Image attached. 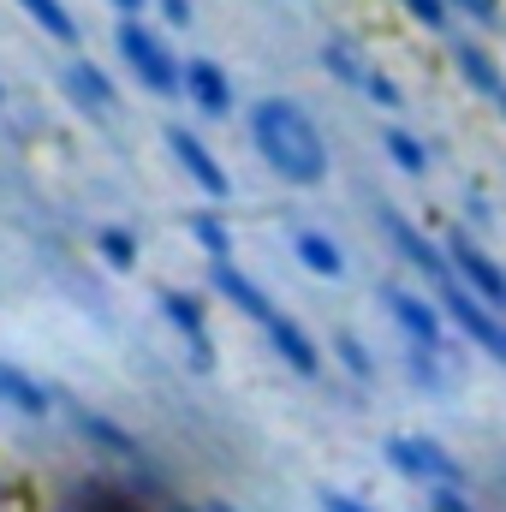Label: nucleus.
<instances>
[{"instance_id": "obj_1", "label": "nucleus", "mask_w": 506, "mask_h": 512, "mask_svg": "<svg viewBox=\"0 0 506 512\" xmlns=\"http://www.w3.org/2000/svg\"><path fill=\"white\" fill-rule=\"evenodd\" d=\"M256 155L286 179V185H322L328 179V137L322 126L292 102V96H262L251 108Z\"/></svg>"}, {"instance_id": "obj_2", "label": "nucleus", "mask_w": 506, "mask_h": 512, "mask_svg": "<svg viewBox=\"0 0 506 512\" xmlns=\"http://www.w3.org/2000/svg\"><path fill=\"white\" fill-rule=\"evenodd\" d=\"M209 286H215V292H221L233 310H245L256 328L268 334V346L280 352V364H292L298 376H316V370H322V352H316V340H310V334H304V328H298V322H292V316H286V310H280L268 292H262V286H256L239 262H209Z\"/></svg>"}, {"instance_id": "obj_3", "label": "nucleus", "mask_w": 506, "mask_h": 512, "mask_svg": "<svg viewBox=\"0 0 506 512\" xmlns=\"http://www.w3.org/2000/svg\"><path fill=\"white\" fill-rule=\"evenodd\" d=\"M381 304H387V316H393V328L405 334V346H411L417 364H429V358L447 346V310H441L429 292L393 280V286H381Z\"/></svg>"}, {"instance_id": "obj_4", "label": "nucleus", "mask_w": 506, "mask_h": 512, "mask_svg": "<svg viewBox=\"0 0 506 512\" xmlns=\"http://www.w3.org/2000/svg\"><path fill=\"white\" fill-rule=\"evenodd\" d=\"M381 453H387V465H393L399 477H411L423 495H435V489H465V465H459L435 435H387Z\"/></svg>"}, {"instance_id": "obj_5", "label": "nucleus", "mask_w": 506, "mask_h": 512, "mask_svg": "<svg viewBox=\"0 0 506 512\" xmlns=\"http://www.w3.org/2000/svg\"><path fill=\"white\" fill-rule=\"evenodd\" d=\"M114 42H120V60L131 66V78L143 84V90H155V96H173V90H185V60H173V48L149 30V24H137L126 18L120 30H114Z\"/></svg>"}, {"instance_id": "obj_6", "label": "nucleus", "mask_w": 506, "mask_h": 512, "mask_svg": "<svg viewBox=\"0 0 506 512\" xmlns=\"http://www.w3.org/2000/svg\"><path fill=\"white\" fill-rule=\"evenodd\" d=\"M441 245H447L453 286H465L477 304H489V310H501V316H506V262H501V256L483 251V239H477V233H447Z\"/></svg>"}, {"instance_id": "obj_7", "label": "nucleus", "mask_w": 506, "mask_h": 512, "mask_svg": "<svg viewBox=\"0 0 506 512\" xmlns=\"http://www.w3.org/2000/svg\"><path fill=\"white\" fill-rule=\"evenodd\" d=\"M322 60H328V72H334L340 84H352L364 102H376V108H387V114H399V108H405V90L381 72L364 48H352V42H340V36H334V42L322 48Z\"/></svg>"}, {"instance_id": "obj_8", "label": "nucleus", "mask_w": 506, "mask_h": 512, "mask_svg": "<svg viewBox=\"0 0 506 512\" xmlns=\"http://www.w3.org/2000/svg\"><path fill=\"white\" fill-rule=\"evenodd\" d=\"M381 233L393 239V251L405 256L429 286H435V298L453 286V268H447V245H441V239H429L423 227H411V221H405V215H393V209H381Z\"/></svg>"}, {"instance_id": "obj_9", "label": "nucleus", "mask_w": 506, "mask_h": 512, "mask_svg": "<svg viewBox=\"0 0 506 512\" xmlns=\"http://www.w3.org/2000/svg\"><path fill=\"white\" fill-rule=\"evenodd\" d=\"M441 310H447V322H453L471 346H483V352L506 370V316H501V310L477 304L465 286H447V292H441Z\"/></svg>"}, {"instance_id": "obj_10", "label": "nucleus", "mask_w": 506, "mask_h": 512, "mask_svg": "<svg viewBox=\"0 0 506 512\" xmlns=\"http://www.w3.org/2000/svg\"><path fill=\"white\" fill-rule=\"evenodd\" d=\"M453 66H459V78L506 120V66L501 60H495L483 42H453Z\"/></svg>"}, {"instance_id": "obj_11", "label": "nucleus", "mask_w": 506, "mask_h": 512, "mask_svg": "<svg viewBox=\"0 0 506 512\" xmlns=\"http://www.w3.org/2000/svg\"><path fill=\"white\" fill-rule=\"evenodd\" d=\"M167 149L179 155V167H185V173H191V179H197V185H203L209 197H227V191H233V179H227V167L215 161V149H209V143H203L197 131H185V126H167Z\"/></svg>"}, {"instance_id": "obj_12", "label": "nucleus", "mask_w": 506, "mask_h": 512, "mask_svg": "<svg viewBox=\"0 0 506 512\" xmlns=\"http://www.w3.org/2000/svg\"><path fill=\"white\" fill-rule=\"evenodd\" d=\"M185 96H191L197 114H209V120L233 114V84H227V72H221L215 60H185Z\"/></svg>"}, {"instance_id": "obj_13", "label": "nucleus", "mask_w": 506, "mask_h": 512, "mask_svg": "<svg viewBox=\"0 0 506 512\" xmlns=\"http://www.w3.org/2000/svg\"><path fill=\"white\" fill-rule=\"evenodd\" d=\"M161 310H167V322L191 340V358L197 364H209V328H203V304L191 298V292H161Z\"/></svg>"}, {"instance_id": "obj_14", "label": "nucleus", "mask_w": 506, "mask_h": 512, "mask_svg": "<svg viewBox=\"0 0 506 512\" xmlns=\"http://www.w3.org/2000/svg\"><path fill=\"white\" fill-rule=\"evenodd\" d=\"M292 251H298V262H304L310 274H322V280H340V274H346L340 245H334L328 233H316V227H298V233H292Z\"/></svg>"}, {"instance_id": "obj_15", "label": "nucleus", "mask_w": 506, "mask_h": 512, "mask_svg": "<svg viewBox=\"0 0 506 512\" xmlns=\"http://www.w3.org/2000/svg\"><path fill=\"white\" fill-rule=\"evenodd\" d=\"M0 405H12V411H30V417H48V387L36 382L30 370H18V364H0Z\"/></svg>"}, {"instance_id": "obj_16", "label": "nucleus", "mask_w": 506, "mask_h": 512, "mask_svg": "<svg viewBox=\"0 0 506 512\" xmlns=\"http://www.w3.org/2000/svg\"><path fill=\"white\" fill-rule=\"evenodd\" d=\"M381 149H387V161H393L399 173H429V143H423L417 131H405L399 120L381 126Z\"/></svg>"}, {"instance_id": "obj_17", "label": "nucleus", "mask_w": 506, "mask_h": 512, "mask_svg": "<svg viewBox=\"0 0 506 512\" xmlns=\"http://www.w3.org/2000/svg\"><path fill=\"white\" fill-rule=\"evenodd\" d=\"M66 84H72V96H84L96 114H108V108H114V84H108L90 60H72V66H66Z\"/></svg>"}, {"instance_id": "obj_18", "label": "nucleus", "mask_w": 506, "mask_h": 512, "mask_svg": "<svg viewBox=\"0 0 506 512\" xmlns=\"http://www.w3.org/2000/svg\"><path fill=\"white\" fill-rule=\"evenodd\" d=\"M18 6H24V12H30L48 36H60V42H72V36H78V18H72L60 0H18Z\"/></svg>"}, {"instance_id": "obj_19", "label": "nucleus", "mask_w": 506, "mask_h": 512, "mask_svg": "<svg viewBox=\"0 0 506 512\" xmlns=\"http://www.w3.org/2000/svg\"><path fill=\"white\" fill-rule=\"evenodd\" d=\"M399 12L411 18V24H423V30H453V6L447 0H399Z\"/></svg>"}, {"instance_id": "obj_20", "label": "nucleus", "mask_w": 506, "mask_h": 512, "mask_svg": "<svg viewBox=\"0 0 506 512\" xmlns=\"http://www.w3.org/2000/svg\"><path fill=\"white\" fill-rule=\"evenodd\" d=\"M191 233L203 239V251H209V262H233V239H227L221 215H197V221H191Z\"/></svg>"}, {"instance_id": "obj_21", "label": "nucleus", "mask_w": 506, "mask_h": 512, "mask_svg": "<svg viewBox=\"0 0 506 512\" xmlns=\"http://www.w3.org/2000/svg\"><path fill=\"white\" fill-rule=\"evenodd\" d=\"M334 358H340L358 382H370V376H376V358L364 352V340H358V334H334Z\"/></svg>"}, {"instance_id": "obj_22", "label": "nucleus", "mask_w": 506, "mask_h": 512, "mask_svg": "<svg viewBox=\"0 0 506 512\" xmlns=\"http://www.w3.org/2000/svg\"><path fill=\"white\" fill-rule=\"evenodd\" d=\"M72 512H143V507L126 501V489H102V483H96V489H84V495L72 501Z\"/></svg>"}, {"instance_id": "obj_23", "label": "nucleus", "mask_w": 506, "mask_h": 512, "mask_svg": "<svg viewBox=\"0 0 506 512\" xmlns=\"http://www.w3.org/2000/svg\"><path fill=\"white\" fill-rule=\"evenodd\" d=\"M447 6H453V18H471V24H483V30H495L506 18L501 0H447Z\"/></svg>"}, {"instance_id": "obj_24", "label": "nucleus", "mask_w": 506, "mask_h": 512, "mask_svg": "<svg viewBox=\"0 0 506 512\" xmlns=\"http://www.w3.org/2000/svg\"><path fill=\"white\" fill-rule=\"evenodd\" d=\"M102 256H108L114 268H131V262H137V239L120 233V227H108V233H102Z\"/></svg>"}, {"instance_id": "obj_25", "label": "nucleus", "mask_w": 506, "mask_h": 512, "mask_svg": "<svg viewBox=\"0 0 506 512\" xmlns=\"http://www.w3.org/2000/svg\"><path fill=\"white\" fill-rule=\"evenodd\" d=\"M429 512H477V501H471L465 489H435V495H429Z\"/></svg>"}, {"instance_id": "obj_26", "label": "nucleus", "mask_w": 506, "mask_h": 512, "mask_svg": "<svg viewBox=\"0 0 506 512\" xmlns=\"http://www.w3.org/2000/svg\"><path fill=\"white\" fill-rule=\"evenodd\" d=\"M322 512H376V507H364L358 495H340V489H322Z\"/></svg>"}, {"instance_id": "obj_27", "label": "nucleus", "mask_w": 506, "mask_h": 512, "mask_svg": "<svg viewBox=\"0 0 506 512\" xmlns=\"http://www.w3.org/2000/svg\"><path fill=\"white\" fill-rule=\"evenodd\" d=\"M161 12H167L173 24H191V0H161Z\"/></svg>"}, {"instance_id": "obj_28", "label": "nucleus", "mask_w": 506, "mask_h": 512, "mask_svg": "<svg viewBox=\"0 0 506 512\" xmlns=\"http://www.w3.org/2000/svg\"><path fill=\"white\" fill-rule=\"evenodd\" d=\"M173 512H239V507H227V501H203V507H173Z\"/></svg>"}, {"instance_id": "obj_29", "label": "nucleus", "mask_w": 506, "mask_h": 512, "mask_svg": "<svg viewBox=\"0 0 506 512\" xmlns=\"http://www.w3.org/2000/svg\"><path fill=\"white\" fill-rule=\"evenodd\" d=\"M114 6H126V18H131V12H137V6H143V0H114Z\"/></svg>"}, {"instance_id": "obj_30", "label": "nucleus", "mask_w": 506, "mask_h": 512, "mask_svg": "<svg viewBox=\"0 0 506 512\" xmlns=\"http://www.w3.org/2000/svg\"><path fill=\"white\" fill-rule=\"evenodd\" d=\"M0 96H6V90H0Z\"/></svg>"}]
</instances>
